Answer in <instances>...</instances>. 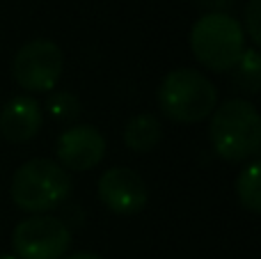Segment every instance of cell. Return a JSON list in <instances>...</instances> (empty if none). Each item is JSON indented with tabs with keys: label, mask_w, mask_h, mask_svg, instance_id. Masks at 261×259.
<instances>
[{
	"label": "cell",
	"mask_w": 261,
	"mask_h": 259,
	"mask_svg": "<svg viewBox=\"0 0 261 259\" xmlns=\"http://www.w3.org/2000/svg\"><path fill=\"white\" fill-rule=\"evenodd\" d=\"M71 174L50 159H30L12 177V202L28 214H46L62 206L71 195Z\"/></svg>",
	"instance_id": "7a4b0ae2"
},
{
	"label": "cell",
	"mask_w": 261,
	"mask_h": 259,
	"mask_svg": "<svg viewBox=\"0 0 261 259\" xmlns=\"http://www.w3.org/2000/svg\"><path fill=\"white\" fill-rule=\"evenodd\" d=\"M190 50L211 71H229L245 50V30L225 12L204 14L190 30Z\"/></svg>",
	"instance_id": "277c9868"
},
{
	"label": "cell",
	"mask_w": 261,
	"mask_h": 259,
	"mask_svg": "<svg viewBox=\"0 0 261 259\" xmlns=\"http://www.w3.org/2000/svg\"><path fill=\"white\" fill-rule=\"evenodd\" d=\"M259 172H261V163L252 161L248 163L236 177V195L243 209L259 214L261 211V184H259Z\"/></svg>",
	"instance_id": "8fae6325"
},
{
	"label": "cell",
	"mask_w": 261,
	"mask_h": 259,
	"mask_svg": "<svg viewBox=\"0 0 261 259\" xmlns=\"http://www.w3.org/2000/svg\"><path fill=\"white\" fill-rule=\"evenodd\" d=\"M71 246V229L62 218L37 214L14 227L12 248L16 259H62Z\"/></svg>",
	"instance_id": "5b68a950"
},
{
	"label": "cell",
	"mask_w": 261,
	"mask_h": 259,
	"mask_svg": "<svg viewBox=\"0 0 261 259\" xmlns=\"http://www.w3.org/2000/svg\"><path fill=\"white\" fill-rule=\"evenodd\" d=\"M236 81L248 94H257L261 85V58L257 48H245L236 64Z\"/></svg>",
	"instance_id": "7c38bea8"
},
{
	"label": "cell",
	"mask_w": 261,
	"mask_h": 259,
	"mask_svg": "<svg viewBox=\"0 0 261 259\" xmlns=\"http://www.w3.org/2000/svg\"><path fill=\"white\" fill-rule=\"evenodd\" d=\"M163 140V124L158 122L156 115L140 113L126 124L124 128V142L135 154H147L156 149Z\"/></svg>",
	"instance_id": "30bf717a"
},
{
	"label": "cell",
	"mask_w": 261,
	"mask_h": 259,
	"mask_svg": "<svg viewBox=\"0 0 261 259\" xmlns=\"http://www.w3.org/2000/svg\"><path fill=\"white\" fill-rule=\"evenodd\" d=\"M208 138L216 154L239 163L259 154L261 117L259 110L245 99H229L211 113Z\"/></svg>",
	"instance_id": "6da1fadb"
},
{
	"label": "cell",
	"mask_w": 261,
	"mask_h": 259,
	"mask_svg": "<svg viewBox=\"0 0 261 259\" xmlns=\"http://www.w3.org/2000/svg\"><path fill=\"white\" fill-rule=\"evenodd\" d=\"M99 200L103 206L113 214L119 216H133L142 211L149 202V188L144 179L130 168H110L101 174L99 186Z\"/></svg>",
	"instance_id": "52a82bcc"
},
{
	"label": "cell",
	"mask_w": 261,
	"mask_h": 259,
	"mask_svg": "<svg viewBox=\"0 0 261 259\" xmlns=\"http://www.w3.org/2000/svg\"><path fill=\"white\" fill-rule=\"evenodd\" d=\"M64 69L62 50L50 39H32L23 44L14 55V81L25 92L55 90Z\"/></svg>",
	"instance_id": "8992f818"
},
{
	"label": "cell",
	"mask_w": 261,
	"mask_h": 259,
	"mask_svg": "<svg viewBox=\"0 0 261 259\" xmlns=\"http://www.w3.org/2000/svg\"><path fill=\"white\" fill-rule=\"evenodd\" d=\"M62 259H101L96 252H85V250H81V252H73V255H67V257H62Z\"/></svg>",
	"instance_id": "9a60e30c"
},
{
	"label": "cell",
	"mask_w": 261,
	"mask_h": 259,
	"mask_svg": "<svg viewBox=\"0 0 261 259\" xmlns=\"http://www.w3.org/2000/svg\"><path fill=\"white\" fill-rule=\"evenodd\" d=\"M218 90L195 69H174L158 85V106L163 115L179 124L204 122L216 110Z\"/></svg>",
	"instance_id": "3957f363"
},
{
	"label": "cell",
	"mask_w": 261,
	"mask_h": 259,
	"mask_svg": "<svg viewBox=\"0 0 261 259\" xmlns=\"http://www.w3.org/2000/svg\"><path fill=\"white\" fill-rule=\"evenodd\" d=\"M58 159L64 170L85 172L99 165L106 156V138L99 128L90 124H76L60 133L58 138Z\"/></svg>",
	"instance_id": "ba28073f"
},
{
	"label": "cell",
	"mask_w": 261,
	"mask_h": 259,
	"mask_svg": "<svg viewBox=\"0 0 261 259\" xmlns=\"http://www.w3.org/2000/svg\"><path fill=\"white\" fill-rule=\"evenodd\" d=\"M46 110L50 113L53 119H60V122H71L78 115L83 113L81 99L71 92H53L46 101Z\"/></svg>",
	"instance_id": "4fadbf2b"
},
{
	"label": "cell",
	"mask_w": 261,
	"mask_h": 259,
	"mask_svg": "<svg viewBox=\"0 0 261 259\" xmlns=\"http://www.w3.org/2000/svg\"><path fill=\"white\" fill-rule=\"evenodd\" d=\"M44 113L37 99L28 94L14 96L0 110V136L12 145H23L39 133Z\"/></svg>",
	"instance_id": "9c48e42d"
},
{
	"label": "cell",
	"mask_w": 261,
	"mask_h": 259,
	"mask_svg": "<svg viewBox=\"0 0 261 259\" xmlns=\"http://www.w3.org/2000/svg\"><path fill=\"white\" fill-rule=\"evenodd\" d=\"M259 5H261V0H250L248 7H245V25H248V32H250V37H252L254 44L261 41V30H259L261 9H259Z\"/></svg>",
	"instance_id": "5bb4252c"
},
{
	"label": "cell",
	"mask_w": 261,
	"mask_h": 259,
	"mask_svg": "<svg viewBox=\"0 0 261 259\" xmlns=\"http://www.w3.org/2000/svg\"><path fill=\"white\" fill-rule=\"evenodd\" d=\"M0 259H16L14 255H0Z\"/></svg>",
	"instance_id": "2e32d148"
}]
</instances>
